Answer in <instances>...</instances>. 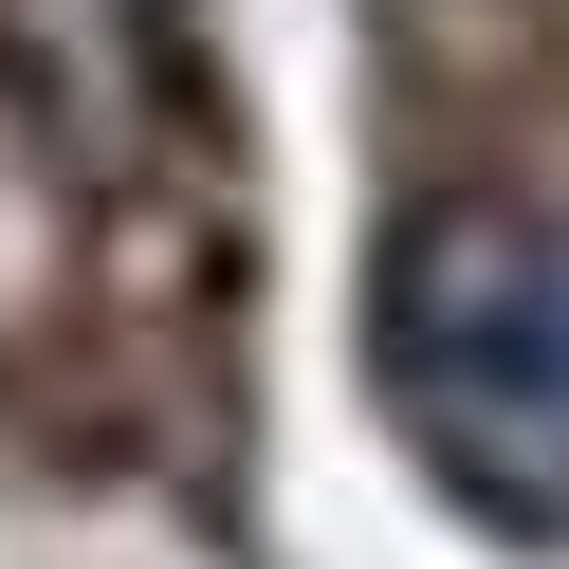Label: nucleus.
Wrapping results in <instances>:
<instances>
[{"mask_svg":"<svg viewBox=\"0 0 569 569\" xmlns=\"http://www.w3.org/2000/svg\"><path fill=\"white\" fill-rule=\"evenodd\" d=\"M386 405L422 478L496 532H569V221L532 202H422L386 239Z\"/></svg>","mask_w":569,"mask_h":569,"instance_id":"nucleus-1","label":"nucleus"}]
</instances>
